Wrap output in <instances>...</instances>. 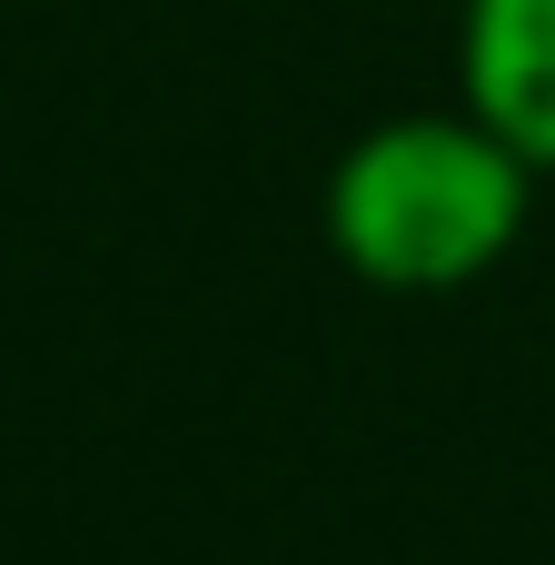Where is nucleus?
<instances>
[{"label": "nucleus", "mask_w": 555, "mask_h": 565, "mask_svg": "<svg viewBox=\"0 0 555 565\" xmlns=\"http://www.w3.org/2000/svg\"><path fill=\"white\" fill-rule=\"evenodd\" d=\"M536 159L487 129L467 99L457 109H397L367 119L318 189V228L338 268L377 298H457L497 278L536 218Z\"/></svg>", "instance_id": "nucleus-1"}, {"label": "nucleus", "mask_w": 555, "mask_h": 565, "mask_svg": "<svg viewBox=\"0 0 555 565\" xmlns=\"http://www.w3.org/2000/svg\"><path fill=\"white\" fill-rule=\"evenodd\" d=\"M457 99L555 169V0H457Z\"/></svg>", "instance_id": "nucleus-2"}]
</instances>
